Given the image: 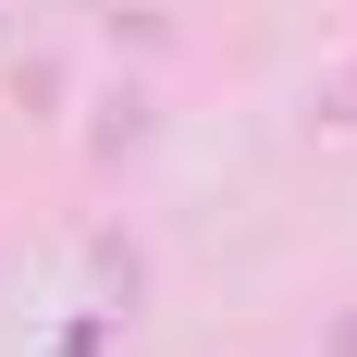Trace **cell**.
I'll use <instances>...</instances> for the list:
<instances>
[{
	"label": "cell",
	"mask_w": 357,
	"mask_h": 357,
	"mask_svg": "<svg viewBox=\"0 0 357 357\" xmlns=\"http://www.w3.org/2000/svg\"><path fill=\"white\" fill-rule=\"evenodd\" d=\"M321 357H357V308H345V321H333V333H321Z\"/></svg>",
	"instance_id": "3957f363"
},
{
	"label": "cell",
	"mask_w": 357,
	"mask_h": 357,
	"mask_svg": "<svg viewBox=\"0 0 357 357\" xmlns=\"http://www.w3.org/2000/svg\"><path fill=\"white\" fill-rule=\"evenodd\" d=\"M111 345V321H86V333H62V357H99Z\"/></svg>",
	"instance_id": "7a4b0ae2"
},
{
	"label": "cell",
	"mask_w": 357,
	"mask_h": 357,
	"mask_svg": "<svg viewBox=\"0 0 357 357\" xmlns=\"http://www.w3.org/2000/svg\"><path fill=\"white\" fill-rule=\"evenodd\" d=\"M321 123H357V74H333V111H321Z\"/></svg>",
	"instance_id": "6da1fadb"
}]
</instances>
